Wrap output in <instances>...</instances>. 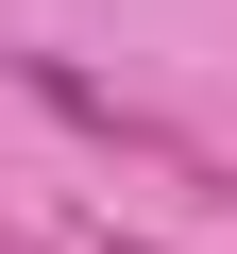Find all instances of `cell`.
Segmentation results:
<instances>
[{
  "mask_svg": "<svg viewBox=\"0 0 237 254\" xmlns=\"http://www.w3.org/2000/svg\"><path fill=\"white\" fill-rule=\"evenodd\" d=\"M0 254H51V237H17V220H0Z\"/></svg>",
  "mask_w": 237,
  "mask_h": 254,
  "instance_id": "cell-3",
  "label": "cell"
},
{
  "mask_svg": "<svg viewBox=\"0 0 237 254\" xmlns=\"http://www.w3.org/2000/svg\"><path fill=\"white\" fill-rule=\"evenodd\" d=\"M17 68V102H51L68 136H102V153H136V170H186V187H220V153L186 136V119H153L136 85H102V68H68V51H0Z\"/></svg>",
  "mask_w": 237,
  "mask_h": 254,
  "instance_id": "cell-1",
  "label": "cell"
},
{
  "mask_svg": "<svg viewBox=\"0 0 237 254\" xmlns=\"http://www.w3.org/2000/svg\"><path fill=\"white\" fill-rule=\"evenodd\" d=\"M85 254H186V237H136V220H102V203H85Z\"/></svg>",
  "mask_w": 237,
  "mask_h": 254,
  "instance_id": "cell-2",
  "label": "cell"
}]
</instances>
